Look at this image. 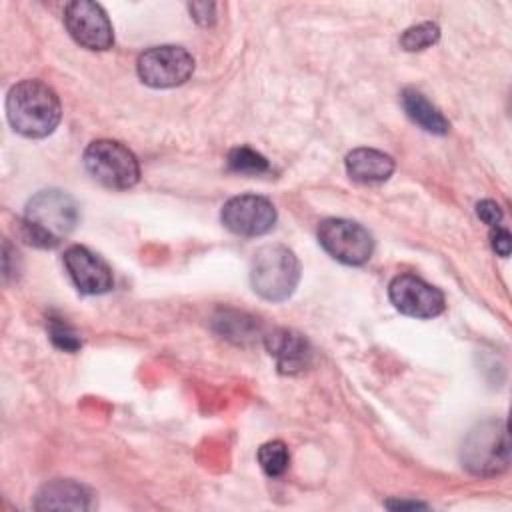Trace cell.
<instances>
[{"label":"cell","instance_id":"6da1fadb","mask_svg":"<svg viewBox=\"0 0 512 512\" xmlns=\"http://www.w3.org/2000/svg\"><path fill=\"white\" fill-rule=\"evenodd\" d=\"M78 206L74 198L62 190H40L24 208L22 238L38 248H54L78 224Z\"/></svg>","mask_w":512,"mask_h":512},{"label":"cell","instance_id":"7a4b0ae2","mask_svg":"<svg viewBox=\"0 0 512 512\" xmlns=\"http://www.w3.org/2000/svg\"><path fill=\"white\" fill-rule=\"evenodd\" d=\"M10 126L26 138H44L60 122L62 106L58 94L40 80H22L6 96Z\"/></svg>","mask_w":512,"mask_h":512},{"label":"cell","instance_id":"3957f363","mask_svg":"<svg viewBox=\"0 0 512 512\" xmlns=\"http://www.w3.org/2000/svg\"><path fill=\"white\" fill-rule=\"evenodd\" d=\"M300 280V262L296 254L282 244L258 248L250 264V284L258 296L270 302H282L292 296Z\"/></svg>","mask_w":512,"mask_h":512},{"label":"cell","instance_id":"277c9868","mask_svg":"<svg viewBox=\"0 0 512 512\" xmlns=\"http://www.w3.org/2000/svg\"><path fill=\"white\" fill-rule=\"evenodd\" d=\"M462 466L476 476H496L510 464V438L504 420H484L464 438Z\"/></svg>","mask_w":512,"mask_h":512},{"label":"cell","instance_id":"5b68a950","mask_svg":"<svg viewBox=\"0 0 512 512\" xmlns=\"http://www.w3.org/2000/svg\"><path fill=\"white\" fill-rule=\"evenodd\" d=\"M84 166L96 182L112 190H128L140 178L136 156L116 140L90 142L84 150Z\"/></svg>","mask_w":512,"mask_h":512},{"label":"cell","instance_id":"8992f818","mask_svg":"<svg viewBox=\"0 0 512 512\" xmlns=\"http://www.w3.org/2000/svg\"><path fill=\"white\" fill-rule=\"evenodd\" d=\"M320 246L338 262L348 266H360L370 260L374 252V240L370 232L346 218H326L318 226Z\"/></svg>","mask_w":512,"mask_h":512},{"label":"cell","instance_id":"52a82bcc","mask_svg":"<svg viewBox=\"0 0 512 512\" xmlns=\"http://www.w3.org/2000/svg\"><path fill=\"white\" fill-rule=\"evenodd\" d=\"M136 70L146 86L172 88L192 76L194 58L182 46H154L138 56Z\"/></svg>","mask_w":512,"mask_h":512},{"label":"cell","instance_id":"ba28073f","mask_svg":"<svg viewBox=\"0 0 512 512\" xmlns=\"http://www.w3.org/2000/svg\"><path fill=\"white\" fill-rule=\"evenodd\" d=\"M64 24L70 36L88 50H108L114 42L112 24L96 2L76 0L64 8Z\"/></svg>","mask_w":512,"mask_h":512},{"label":"cell","instance_id":"9c48e42d","mask_svg":"<svg viewBox=\"0 0 512 512\" xmlns=\"http://www.w3.org/2000/svg\"><path fill=\"white\" fill-rule=\"evenodd\" d=\"M222 224L240 236H262L272 230L276 222V208L274 204L256 194H242L230 198L222 212Z\"/></svg>","mask_w":512,"mask_h":512},{"label":"cell","instance_id":"30bf717a","mask_svg":"<svg viewBox=\"0 0 512 512\" xmlns=\"http://www.w3.org/2000/svg\"><path fill=\"white\" fill-rule=\"evenodd\" d=\"M388 296L402 314L412 318H434L446 306L444 294L416 274H398L388 286Z\"/></svg>","mask_w":512,"mask_h":512},{"label":"cell","instance_id":"8fae6325","mask_svg":"<svg viewBox=\"0 0 512 512\" xmlns=\"http://www.w3.org/2000/svg\"><path fill=\"white\" fill-rule=\"evenodd\" d=\"M64 268L82 294H104L114 286L110 266L84 246H70L64 252Z\"/></svg>","mask_w":512,"mask_h":512},{"label":"cell","instance_id":"7c38bea8","mask_svg":"<svg viewBox=\"0 0 512 512\" xmlns=\"http://www.w3.org/2000/svg\"><path fill=\"white\" fill-rule=\"evenodd\" d=\"M264 344L274 356L278 370L284 374H296L310 366L312 362V348L308 340L288 328H276L264 336Z\"/></svg>","mask_w":512,"mask_h":512},{"label":"cell","instance_id":"4fadbf2b","mask_svg":"<svg viewBox=\"0 0 512 512\" xmlns=\"http://www.w3.org/2000/svg\"><path fill=\"white\" fill-rule=\"evenodd\" d=\"M92 490L70 478H56L40 486L34 496L36 510H90Z\"/></svg>","mask_w":512,"mask_h":512},{"label":"cell","instance_id":"5bb4252c","mask_svg":"<svg viewBox=\"0 0 512 512\" xmlns=\"http://www.w3.org/2000/svg\"><path fill=\"white\" fill-rule=\"evenodd\" d=\"M346 172L362 184L384 182L394 172V160L374 148H356L346 156Z\"/></svg>","mask_w":512,"mask_h":512},{"label":"cell","instance_id":"9a60e30c","mask_svg":"<svg viewBox=\"0 0 512 512\" xmlns=\"http://www.w3.org/2000/svg\"><path fill=\"white\" fill-rule=\"evenodd\" d=\"M400 104L406 112V116L418 124L422 130L430 132V134H446L450 130V124L448 120L442 116V112L430 104L424 94H420L418 90L414 88H406L402 90L400 94Z\"/></svg>","mask_w":512,"mask_h":512},{"label":"cell","instance_id":"2e32d148","mask_svg":"<svg viewBox=\"0 0 512 512\" xmlns=\"http://www.w3.org/2000/svg\"><path fill=\"white\" fill-rule=\"evenodd\" d=\"M258 462L268 476L272 478L282 476L290 464V454L286 444L282 440H270L262 444L258 448Z\"/></svg>","mask_w":512,"mask_h":512},{"label":"cell","instance_id":"e0dca14e","mask_svg":"<svg viewBox=\"0 0 512 512\" xmlns=\"http://www.w3.org/2000/svg\"><path fill=\"white\" fill-rule=\"evenodd\" d=\"M226 162H228V168L238 174H260V172L268 170V160L260 152H256L248 146L232 148L228 152Z\"/></svg>","mask_w":512,"mask_h":512},{"label":"cell","instance_id":"ac0fdd59","mask_svg":"<svg viewBox=\"0 0 512 512\" xmlns=\"http://www.w3.org/2000/svg\"><path fill=\"white\" fill-rule=\"evenodd\" d=\"M252 320L254 318H244V314H238V312H222L220 318H214V324L220 334H224L234 342H240L244 338L254 336L256 326Z\"/></svg>","mask_w":512,"mask_h":512},{"label":"cell","instance_id":"d6986e66","mask_svg":"<svg viewBox=\"0 0 512 512\" xmlns=\"http://www.w3.org/2000/svg\"><path fill=\"white\" fill-rule=\"evenodd\" d=\"M440 38V28L434 22H422L416 24L412 28H408L402 36H400V46L408 52H416V50H424L432 44H436Z\"/></svg>","mask_w":512,"mask_h":512},{"label":"cell","instance_id":"ffe728a7","mask_svg":"<svg viewBox=\"0 0 512 512\" xmlns=\"http://www.w3.org/2000/svg\"><path fill=\"white\" fill-rule=\"evenodd\" d=\"M48 336L52 344L64 352H76L82 346V338L78 336V332L60 318L48 320Z\"/></svg>","mask_w":512,"mask_h":512},{"label":"cell","instance_id":"44dd1931","mask_svg":"<svg viewBox=\"0 0 512 512\" xmlns=\"http://www.w3.org/2000/svg\"><path fill=\"white\" fill-rule=\"evenodd\" d=\"M476 214H478V218L484 222V224H488L490 228H494V226H500V222H502V208H500V204L498 202H494V200H480L478 204H476Z\"/></svg>","mask_w":512,"mask_h":512},{"label":"cell","instance_id":"7402d4cb","mask_svg":"<svg viewBox=\"0 0 512 512\" xmlns=\"http://www.w3.org/2000/svg\"><path fill=\"white\" fill-rule=\"evenodd\" d=\"M490 244L494 248V252L502 258H508L510 256V248H512V236L506 228L502 226H494L490 230Z\"/></svg>","mask_w":512,"mask_h":512},{"label":"cell","instance_id":"603a6c76","mask_svg":"<svg viewBox=\"0 0 512 512\" xmlns=\"http://www.w3.org/2000/svg\"><path fill=\"white\" fill-rule=\"evenodd\" d=\"M190 8V14H192V18L198 22V24H202V26H208V24H212L214 22V18H216V6L214 4H208V2H196V4H190L188 6Z\"/></svg>","mask_w":512,"mask_h":512},{"label":"cell","instance_id":"cb8c5ba5","mask_svg":"<svg viewBox=\"0 0 512 512\" xmlns=\"http://www.w3.org/2000/svg\"><path fill=\"white\" fill-rule=\"evenodd\" d=\"M386 506L388 508H394V510H402V508H424L426 504H422V502H408V500H398V502H392V500H388L386 502Z\"/></svg>","mask_w":512,"mask_h":512}]
</instances>
